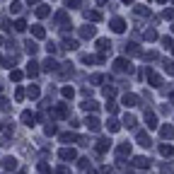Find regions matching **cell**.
<instances>
[{"label": "cell", "instance_id": "7a4b0ae2", "mask_svg": "<svg viewBox=\"0 0 174 174\" xmlns=\"http://www.w3.org/2000/svg\"><path fill=\"white\" fill-rule=\"evenodd\" d=\"M111 29H114V32H123V22H121V19H114V22H111Z\"/></svg>", "mask_w": 174, "mask_h": 174}, {"label": "cell", "instance_id": "6da1fadb", "mask_svg": "<svg viewBox=\"0 0 174 174\" xmlns=\"http://www.w3.org/2000/svg\"><path fill=\"white\" fill-rule=\"evenodd\" d=\"M61 157H63V160H73L75 150H68V147H65V150H61Z\"/></svg>", "mask_w": 174, "mask_h": 174}, {"label": "cell", "instance_id": "3957f363", "mask_svg": "<svg viewBox=\"0 0 174 174\" xmlns=\"http://www.w3.org/2000/svg\"><path fill=\"white\" fill-rule=\"evenodd\" d=\"M15 29H17V32H24V29H27V24H24V19H17V24H15Z\"/></svg>", "mask_w": 174, "mask_h": 174}, {"label": "cell", "instance_id": "8992f818", "mask_svg": "<svg viewBox=\"0 0 174 174\" xmlns=\"http://www.w3.org/2000/svg\"><path fill=\"white\" fill-rule=\"evenodd\" d=\"M22 121H24V123H29V121H32V114H29V111H24V114H22Z\"/></svg>", "mask_w": 174, "mask_h": 174}, {"label": "cell", "instance_id": "52a82bcc", "mask_svg": "<svg viewBox=\"0 0 174 174\" xmlns=\"http://www.w3.org/2000/svg\"><path fill=\"white\" fill-rule=\"evenodd\" d=\"M160 2H165V0H160Z\"/></svg>", "mask_w": 174, "mask_h": 174}, {"label": "cell", "instance_id": "277c9868", "mask_svg": "<svg viewBox=\"0 0 174 174\" xmlns=\"http://www.w3.org/2000/svg\"><path fill=\"white\" fill-rule=\"evenodd\" d=\"M160 150H162V155H172V152H174V150H172V147H169V145H162V147H160Z\"/></svg>", "mask_w": 174, "mask_h": 174}, {"label": "cell", "instance_id": "5b68a950", "mask_svg": "<svg viewBox=\"0 0 174 174\" xmlns=\"http://www.w3.org/2000/svg\"><path fill=\"white\" fill-rule=\"evenodd\" d=\"M34 37L41 39V37H44V29H41V27H34Z\"/></svg>", "mask_w": 174, "mask_h": 174}]
</instances>
